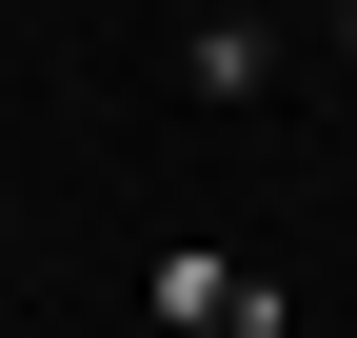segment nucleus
I'll list each match as a JSON object with an SVG mask.
<instances>
[{
	"instance_id": "obj_2",
	"label": "nucleus",
	"mask_w": 357,
	"mask_h": 338,
	"mask_svg": "<svg viewBox=\"0 0 357 338\" xmlns=\"http://www.w3.org/2000/svg\"><path fill=\"white\" fill-rule=\"evenodd\" d=\"M178 80H199L218 119H238V100H278V20H258V0H178Z\"/></svg>"
},
{
	"instance_id": "obj_3",
	"label": "nucleus",
	"mask_w": 357,
	"mask_h": 338,
	"mask_svg": "<svg viewBox=\"0 0 357 338\" xmlns=\"http://www.w3.org/2000/svg\"><path fill=\"white\" fill-rule=\"evenodd\" d=\"M337 60H357V0H337Z\"/></svg>"
},
{
	"instance_id": "obj_1",
	"label": "nucleus",
	"mask_w": 357,
	"mask_h": 338,
	"mask_svg": "<svg viewBox=\"0 0 357 338\" xmlns=\"http://www.w3.org/2000/svg\"><path fill=\"white\" fill-rule=\"evenodd\" d=\"M139 318L159 338H298V299L258 259H218V239H159V259H139Z\"/></svg>"
}]
</instances>
